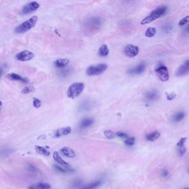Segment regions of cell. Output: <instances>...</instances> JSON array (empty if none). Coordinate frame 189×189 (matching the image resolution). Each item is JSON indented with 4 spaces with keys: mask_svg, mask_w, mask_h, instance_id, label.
<instances>
[{
    "mask_svg": "<svg viewBox=\"0 0 189 189\" xmlns=\"http://www.w3.org/2000/svg\"><path fill=\"white\" fill-rule=\"evenodd\" d=\"M37 21L38 17L37 16H32L16 27L15 29V32L16 34H21L27 32L34 27L37 23Z\"/></svg>",
    "mask_w": 189,
    "mask_h": 189,
    "instance_id": "obj_1",
    "label": "cell"
},
{
    "mask_svg": "<svg viewBox=\"0 0 189 189\" xmlns=\"http://www.w3.org/2000/svg\"><path fill=\"white\" fill-rule=\"evenodd\" d=\"M167 10L166 6H161L156 8L155 10L151 12L149 16L145 17L141 22V24H146L157 20L165 13Z\"/></svg>",
    "mask_w": 189,
    "mask_h": 189,
    "instance_id": "obj_2",
    "label": "cell"
},
{
    "mask_svg": "<svg viewBox=\"0 0 189 189\" xmlns=\"http://www.w3.org/2000/svg\"><path fill=\"white\" fill-rule=\"evenodd\" d=\"M84 88V84L82 82L73 83L67 90V96L71 99L78 97L82 93Z\"/></svg>",
    "mask_w": 189,
    "mask_h": 189,
    "instance_id": "obj_3",
    "label": "cell"
},
{
    "mask_svg": "<svg viewBox=\"0 0 189 189\" xmlns=\"http://www.w3.org/2000/svg\"><path fill=\"white\" fill-rule=\"evenodd\" d=\"M108 68V66L104 63H100L90 66L87 69L86 73L89 76H98L104 72Z\"/></svg>",
    "mask_w": 189,
    "mask_h": 189,
    "instance_id": "obj_4",
    "label": "cell"
},
{
    "mask_svg": "<svg viewBox=\"0 0 189 189\" xmlns=\"http://www.w3.org/2000/svg\"><path fill=\"white\" fill-rule=\"evenodd\" d=\"M155 72L158 78L162 82H166L169 80V75L168 73V69L165 66L162 64H159L156 67Z\"/></svg>",
    "mask_w": 189,
    "mask_h": 189,
    "instance_id": "obj_5",
    "label": "cell"
},
{
    "mask_svg": "<svg viewBox=\"0 0 189 189\" xmlns=\"http://www.w3.org/2000/svg\"><path fill=\"white\" fill-rule=\"evenodd\" d=\"M39 7V4L38 2L36 1L29 2L27 5H25L23 7L22 9L21 10V13L22 15H26L36 11Z\"/></svg>",
    "mask_w": 189,
    "mask_h": 189,
    "instance_id": "obj_6",
    "label": "cell"
},
{
    "mask_svg": "<svg viewBox=\"0 0 189 189\" xmlns=\"http://www.w3.org/2000/svg\"><path fill=\"white\" fill-rule=\"evenodd\" d=\"M34 57V54L31 51L23 50L19 52L16 56V58L20 61H27L32 60Z\"/></svg>",
    "mask_w": 189,
    "mask_h": 189,
    "instance_id": "obj_7",
    "label": "cell"
},
{
    "mask_svg": "<svg viewBox=\"0 0 189 189\" xmlns=\"http://www.w3.org/2000/svg\"><path fill=\"white\" fill-rule=\"evenodd\" d=\"M124 53L129 57H134L137 56L139 53V48L137 46L128 45L124 48Z\"/></svg>",
    "mask_w": 189,
    "mask_h": 189,
    "instance_id": "obj_8",
    "label": "cell"
},
{
    "mask_svg": "<svg viewBox=\"0 0 189 189\" xmlns=\"http://www.w3.org/2000/svg\"><path fill=\"white\" fill-rule=\"evenodd\" d=\"M189 72V60L183 63L178 67L176 72V76L178 77L183 76Z\"/></svg>",
    "mask_w": 189,
    "mask_h": 189,
    "instance_id": "obj_9",
    "label": "cell"
},
{
    "mask_svg": "<svg viewBox=\"0 0 189 189\" xmlns=\"http://www.w3.org/2000/svg\"><path fill=\"white\" fill-rule=\"evenodd\" d=\"M145 69V64L143 62H141L136 67H133L130 69H129L128 71V73L131 75L140 74L144 72Z\"/></svg>",
    "mask_w": 189,
    "mask_h": 189,
    "instance_id": "obj_10",
    "label": "cell"
},
{
    "mask_svg": "<svg viewBox=\"0 0 189 189\" xmlns=\"http://www.w3.org/2000/svg\"><path fill=\"white\" fill-rule=\"evenodd\" d=\"M6 78L10 80H13V81H20L25 83H28L29 82V80L27 78L22 77L20 75L17 74L15 73H11L7 74Z\"/></svg>",
    "mask_w": 189,
    "mask_h": 189,
    "instance_id": "obj_11",
    "label": "cell"
},
{
    "mask_svg": "<svg viewBox=\"0 0 189 189\" xmlns=\"http://www.w3.org/2000/svg\"><path fill=\"white\" fill-rule=\"evenodd\" d=\"M159 93L156 90H153L147 92L145 94V99L147 102H154L159 98Z\"/></svg>",
    "mask_w": 189,
    "mask_h": 189,
    "instance_id": "obj_12",
    "label": "cell"
},
{
    "mask_svg": "<svg viewBox=\"0 0 189 189\" xmlns=\"http://www.w3.org/2000/svg\"><path fill=\"white\" fill-rule=\"evenodd\" d=\"M71 131H72V129L69 127L59 128L55 132V136L56 138H59L62 136L67 135H68L71 133Z\"/></svg>",
    "mask_w": 189,
    "mask_h": 189,
    "instance_id": "obj_13",
    "label": "cell"
},
{
    "mask_svg": "<svg viewBox=\"0 0 189 189\" xmlns=\"http://www.w3.org/2000/svg\"><path fill=\"white\" fill-rule=\"evenodd\" d=\"M94 122V120L92 118H85L83 119L79 125L80 129H84L92 126Z\"/></svg>",
    "mask_w": 189,
    "mask_h": 189,
    "instance_id": "obj_14",
    "label": "cell"
},
{
    "mask_svg": "<svg viewBox=\"0 0 189 189\" xmlns=\"http://www.w3.org/2000/svg\"><path fill=\"white\" fill-rule=\"evenodd\" d=\"M102 185V181L100 180H96L90 183L84 185L79 189H97Z\"/></svg>",
    "mask_w": 189,
    "mask_h": 189,
    "instance_id": "obj_15",
    "label": "cell"
},
{
    "mask_svg": "<svg viewBox=\"0 0 189 189\" xmlns=\"http://www.w3.org/2000/svg\"><path fill=\"white\" fill-rule=\"evenodd\" d=\"M53 156L54 160L56 162H57L58 164L62 165L63 167H66L67 168H68L69 167V165L68 164V163H67V162H66L62 158L61 156L60 155L59 153L57 151H55L53 153Z\"/></svg>",
    "mask_w": 189,
    "mask_h": 189,
    "instance_id": "obj_16",
    "label": "cell"
},
{
    "mask_svg": "<svg viewBox=\"0 0 189 189\" xmlns=\"http://www.w3.org/2000/svg\"><path fill=\"white\" fill-rule=\"evenodd\" d=\"M50 186L49 183H38L30 185L28 189H50Z\"/></svg>",
    "mask_w": 189,
    "mask_h": 189,
    "instance_id": "obj_17",
    "label": "cell"
},
{
    "mask_svg": "<svg viewBox=\"0 0 189 189\" xmlns=\"http://www.w3.org/2000/svg\"><path fill=\"white\" fill-rule=\"evenodd\" d=\"M61 151L64 155L68 158H74L76 156V153L74 151V150L69 147L62 148Z\"/></svg>",
    "mask_w": 189,
    "mask_h": 189,
    "instance_id": "obj_18",
    "label": "cell"
},
{
    "mask_svg": "<svg viewBox=\"0 0 189 189\" xmlns=\"http://www.w3.org/2000/svg\"><path fill=\"white\" fill-rule=\"evenodd\" d=\"M69 62L68 59H59L54 62L55 66L57 68H63L67 66Z\"/></svg>",
    "mask_w": 189,
    "mask_h": 189,
    "instance_id": "obj_19",
    "label": "cell"
},
{
    "mask_svg": "<svg viewBox=\"0 0 189 189\" xmlns=\"http://www.w3.org/2000/svg\"><path fill=\"white\" fill-rule=\"evenodd\" d=\"M35 150L36 151V152L40 155H42L46 156H48L50 155V152L46 148L43 146L37 145L35 146Z\"/></svg>",
    "mask_w": 189,
    "mask_h": 189,
    "instance_id": "obj_20",
    "label": "cell"
},
{
    "mask_svg": "<svg viewBox=\"0 0 189 189\" xmlns=\"http://www.w3.org/2000/svg\"><path fill=\"white\" fill-rule=\"evenodd\" d=\"M160 136V133L158 131H155L146 135V139L150 141H154Z\"/></svg>",
    "mask_w": 189,
    "mask_h": 189,
    "instance_id": "obj_21",
    "label": "cell"
},
{
    "mask_svg": "<svg viewBox=\"0 0 189 189\" xmlns=\"http://www.w3.org/2000/svg\"><path fill=\"white\" fill-rule=\"evenodd\" d=\"M185 113L183 111L178 112L172 117V121L175 123L180 122L185 118Z\"/></svg>",
    "mask_w": 189,
    "mask_h": 189,
    "instance_id": "obj_22",
    "label": "cell"
},
{
    "mask_svg": "<svg viewBox=\"0 0 189 189\" xmlns=\"http://www.w3.org/2000/svg\"><path fill=\"white\" fill-rule=\"evenodd\" d=\"M98 53L102 57H106L109 54V49L108 46L106 45H102L98 51Z\"/></svg>",
    "mask_w": 189,
    "mask_h": 189,
    "instance_id": "obj_23",
    "label": "cell"
},
{
    "mask_svg": "<svg viewBox=\"0 0 189 189\" xmlns=\"http://www.w3.org/2000/svg\"><path fill=\"white\" fill-rule=\"evenodd\" d=\"M35 88L32 85H28L26 87H24L23 89L22 90L21 93L24 94H28L30 93H33L35 91Z\"/></svg>",
    "mask_w": 189,
    "mask_h": 189,
    "instance_id": "obj_24",
    "label": "cell"
},
{
    "mask_svg": "<svg viewBox=\"0 0 189 189\" xmlns=\"http://www.w3.org/2000/svg\"><path fill=\"white\" fill-rule=\"evenodd\" d=\"M156 32V30L155 28L153 27H150L148 28L147 30L145 32V36L147 37H153Z\"/></svg>",
    "mask_w": 189,
    "mask_h": 189,
    "instance_id": "obj_25",
    "label": "cell"
},
{
    "mask_svg": "<svg viewBox=\"0 0 189 189\" xmlns=\"http://www.w3.org/2000/svg\"><path fill=\"white\" fill-rule=\"evenodd\" d=\"M104 134L106 138L108 139H114L116 137V134L111 130H106L104 132Z\"/></svg>",
    "mask_w": 189,
    "mask_h": 189,
    "instance_id": "obj_26",
    "label": "cell"
},
{
    "mask_svg": "<svg viewBox=\"0 0 189 189\" xmlns=\"http://www.w3.org/2000/svg\"><path fill=\"white\" fill-rule=\"evenodd\" d=\"M13 150L11 149H5L1 150V157H7L13 153Z\"/></svg>",
    "mask_w": 189,
    "mask_h": 189,
    "instance_id": "obj_27",
    "label": "cell"
},
{
    "mask_svg": "<svg viewBox=\"0 0 189 189\" xmlns=\"http://www.w3.org/2000/svg\"><path fill=\"white\" fill-rule=\"evenodd\" d=\"M135 139L134 137H130V138H128L127 139H126L124 141L125 144L129 146H132L133 145L135 144Z\"/></svg>",
    "mask_w": 189,
    "mask_h": 189,
    "instance_id": "obj_28",
    "label": "cell"
},
{
    "mask_svg": "<svg viewBox=\"0 0 189 189\" xmlns=\"http://www.w3.org/2000/svg\"><path fill=\"white\" fill-rule=\"evenodd\" d=\"M41 104H42V102L41 100L37 98H34L33 99V106L34 108H39L41 107Z\"/></svg>",
    "mask_w": 189,
    "mask_h": 189,
    "instance_id": "obj_29",
    "label": "cell"
},
{
    "mask_svg": "<svg viewBox=\"0 0 189 189\" xmlns=\"http://www.w3.org/2000/svg\"><path fill=\"white\" fill-rule=\"evenodd\" d=\"M172 24H165V25H164L162 27V30L164 31V32H165L166 33L167 32L170 31L172 30Z\"/></svg>",
    "mask_w": 189,
    "mask_h": 189,
    "instance_id": "obj_30",
    "label": "cell"
},
{
    "mask_svg": "<svg viewBox=\"0 0 189 189\" xmlns=\"http://www.w3.org/2000/svg\"><path fill=\"white\" fill-rule=\"evenodd\" d=\"M188 22H189V16H186V17L183 18L182 20H181L180 21V22H179L178 24L180 26H183L185 25V24H186Z\"/></svg>",
    "mask_w": 189,
    "mask_h": 189,
    "instance_id": "obj_31",
    "label": "cell"
},
{
    "mask_svg": "<svg viewBox=\"0 0 189 189\" xmlns=\"http://www.w3.org/2000/svg\"><path fill=\"white\" fill-rule=\"evenodd\" d=\"M177 148H178V153L180 154V155H183L186 151V149L185 145L180 146V147H177Z\"/></svg>",
    "mask_w": 189,
    "mask_h": 189,
    "instance_id": "obj_32",
    "label": "cell"
},
{
    "mask_svg": "<svg viewBox=\"0 0 189 189\" xmlns=\"http://www.w3.org/2000/svg\"><path fill=\"white\" fill-rule=\"evenodd\" d=\"M116 135L118 137H120L123 139H127L128 138V135L125 133H123L122 132H118L116 133Z\"/></svg>",
    "mask_w": 189,
    "mask_h": 189,
    "instance_id": "obj_33",
    "label": "cell"
},
{
    "mask_svg": "<svg viewBox=\"0 0 189 189\" xmlns=\"http://www.w3.org/2000/svg\"><path fill=\"white\" fill-rule=\"evenodd\" d=\"M176 97V94L175 92H172L170 94H167V99L169 100H172L174 99Z\"/></svg>",
    "mask_w": 189,
    "mask_h": 189,
    "instance_id": "obj_34",
    "label": "cell"
},
{
    "mask_svg": "<svg viewBox=\"0 0 189 189\" xmlns=\"http://www.w3.org/2000/svg\"><path fill=\"white\" fill-rule=\"evenodd\" d=\"M54 167L55 169L58 170V172H68V170H66L63 167H60L58 165H54Z\"/></svg>",
    "mask_w": 189,
    "mask_h": 189,
    "instance_id": "obj_35",
    "label": "cell"
},
{
    "mask_svg": "<svg viewBox=\"0 0 189 189\" xmlns=\"http://www.w3.org/2000/svg\"><path fill=\"white\" fill-rule=\"evenodd\" d=\"M187 139V138H182L179 140V141L177 143V147H180L183 146L185 144V143Z\"/></svg>",
    "mask_w": 189,
    "mask_h": 189,
    "instance_id": "obj_36",
    "label": "cell"
},
{
    "mask_svg": "<svg viewBox=\"0 0 189 189\" xmlns=\"http://www.w3.org/2000/svg\"><path fill=\"white\" fill-rule=\"evenodd\" d=\"M161 175L163 177H167L169 175V172L167 170H162L161 172Z\"/></svg>",
    "mask_w": 189,
    "mask_h": 189,
    "instance_id": "obj_37",
    "label": "cell"
},
{
    "mask_svg": "<svg viewBox=\"0 0 189 189\" xmlns=\"http://www.w3.org/2000/svg\"><path fill=\"white\" fill-rule=\"evenodd\" d=\"M28 167H29V170H31V171H32V172H36V170H37L36 167H34L33 165H29Z\"/></svg>",
    "mask_w": 189,
    "mask_h": 189,
    "instance_id": "obj_38",
    "label": "cell"
},
{
    "mask_svg": "<svg viewBox=\"0 0 189 189\" xmlns=\"http://www.w3.org/2000/svg\"><path fill=\"white\" fill-rule=\"evenodd\" d=\"M184 31L186 34H189V24L185 28V29H184Z\"/></svg>",
    "mask_w": 189,
    "mask_h": 189,
    "instance_id": "obj_39",
    "label": "cell"
},
{
    "mask_svg": "<svg viewBox=\"0 0 189 189\" xmlns=\"http://www.w3.org/2000/svg\"><path fill=\"white\" fill-rule=\"evenodd\" d=\"M183 189H189V188H184Z\"/></svg>",
    "mask_w": 189,
    "mask_h": 189,
    "instance_id": "obj_40",
    "label": "cell"
}]
</instances>
